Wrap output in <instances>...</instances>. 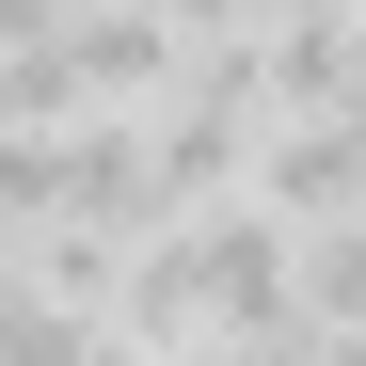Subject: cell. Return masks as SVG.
<instances>
[{
    "instance_id": "obj_1",
    "label": "cell",
    "mask_w": 366,
    "mask_h": 366,
    "mask_svg": "<svg viewBox=\"0 0 366 366\" xmlns=\"http://www.w3.org/2000/svg\"><path fill=\"white\" fill-rule=\"evenodd\" d=\"M64 64H80V112H128V96L192 80V48H175L159 0H80V16H64Z\"/></svg>"
},
{
    "instance_id": "obj_2",
    "label": "cell",
    "mask_w": 366,
    "mask_h": 366,
    "mask_svg": "<svg viewBox=\"0 0 366 366\" xmlns=\"http://www.w3.org/2000/svg\"><path fill=\"white\" fill-rule=\"evenodd\" d=\"M302 335H366V223L302 239Z\"/></svg>"
},
{
    "instance_id": "obj_3",
    "label": "cell",
    "mask_w": 366,
    "mask_h": 366,
    "mask_svg": "<svg viewBox=\"0 0 366 366\" xmlns=\"http://www.w3.org/2000/svg\"><path fill=\"white\" fill-rule=\"evenodd\" d=\"M64 112H80V64H64V32L0 48V128H64Z\"/></svg>"
},
{
    "instance_id": "obj_4",
    "label": "cell",
    "mask_w": 366,
    "mask_h": 366,
    "mask_svg": "<svg viewBox=\"0 0 366 366\" xmlns=\"http://www.w3.org/2000/svg\"><path fill=\"white\" fill-rule=\"evenodd\" d=\"M175 16V48H207V32H255V0H159Z\"/></svg>"
},
{
    "instance_id": "obj_5",
    "label": "cell",
    "mask_w": 366,
    "mask_h": 366,
    "mask_svg": "<svg viewBox=\"0 0 366 366\" xmlns=\"http://www.w3.org/2000/svg\"><path fill=\"white\" fill-rule=\"evenodd\" d=\"M319 366H366V335H319Z\"/></svg>"
}]
</instances>
